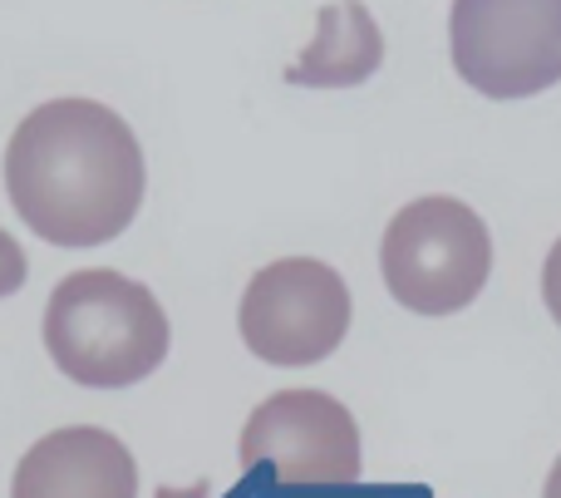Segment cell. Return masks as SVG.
<instances>
[{"mask_svg":"<svg viewBox=\"0 0 561 498\" xmlns=\"http://www.w3.org/2000/svg\"><path fill=\"white\" fill-rule=\"evenodd\" d=\"M148 163L134 128L94 99L30 109L5 144V193L20 223L55 247H104L144 207Z\"/></svg>","mask_w":561,"mask_h":498,"instance_id":"cell-1","label":"cell"},{"mask_svg":"<svg viewBox=\"0 0 561 498\" xmlns=\"http://www.w3.org/2000/svg\"><path fill=\"white\" fill-rule=\"evenodd\" d=\"M168 316L144 282L108 267L69 272L45 306V351L75 385L124 391L163 365Z\"/></svg>","mask_w":561,"mask_h":498,"instance_id":"cell-2","label":"cell"},{"mask_svg":"<svg viewBox=\"0 0 561 498\" xmlns=\"http://www.w3.org/2000/svg\"><path fill=\"white\" fill-rule=\"evenodd\" d=\"M379 272L404 312L454 316L478 302L493 272L488 223L458 197H419L399 207L379 242Z\"/></svg>","mask_w":561,"mask_h":498,"instance_id":"cell-3","label":"cell"},{"mask_svg":"<svg viewBox=\"0 0 561 498\" xmlns=\"http://www.w3.org/2000/svg\"><path fill=\"white\" fill-rule=\"evenodd\" d=\"M448 49L488 99H533L561 84V0H454Z\"/></svg>","mask_w":561,"mask_h":498,"instance_id":"cell-4","label":"cell"},{"mask_svg":"<svg viewBox=\"0 0 561 498\" xmlns=\"http://www.w3.org/2000/svg\"><path fill=\"white\" fill-rule=\"evenodd\" d=\"M237 321L256 361L300 371L340 351L350 331V286L330 262L280 257L247 282Z\"/></svg>","mask_w":561,"mask_h":498,"instance_id":"cell-5","label":"cell"},{"mask_svg":"<svg viewBox=\"0 0 561 498\" xmlns=\"http://www.w3.org/2000/svg\"><path fill=\"white\" fill-rule=\"evenodd\" d=\"M242 464L286 489H350L359 484V425L325 391H276L242 430Z\"/></svg>","mask_w":561,"mask_h":498,"instance_id":"cell-6","label":"cell"},{"mask_svg":"<svg viewBox=\"0 0 561 498\" xmlns=\"http://www.w3.org/2000/svg\"><path fill=\"white\" fill-rule=\"evenodd\" d=\"M10 498H138V464L118 434L69 425L30 444Z\"/></svg>","mask_w":561,"mask_h":498,"instance_id":"cell-7","label":"cell"},{"mask_svg":"<svg viewBox=\"0 0 561 498\" xmlns=\"http://www.w3.org/2000/svg\"><path fill=\"white\" fill-rule=\"evenodd\" d=\"M385 65V35L365 0H330L316 15V35L286 69L300 89H355Z\"/></svg>","mask_w":561,"mask_h":498,"instance_id":"cell-8","label":"cell"},{"mask_svg":"<svg viewBox=\"0 0 561 498\" xmlns=\"http://www.w3.org/2000/svg\"><path fill=\"white\" fill-rule=\"evenodd\" d=\"M25 276H30L25 252H20V242L0 227V296H15L20 286H25Z\"/></svg>","mask_w":561,"mask_h":498,"instance_id":"cell-9","label":"cell"},{"mask_svg":"<svg viewBox=\"0 0 561 498\" xmlns=\"http://www.w3.org/2000/svg\"><path fill=\"white\" fill-rule=\"evenodd\" d=\"M542 302H547V312H552V321L561 326V237L542 262Z\"/></svg>","mask_w":561,"mask_h":498,"instance_id":"cell-10","label":"cell"},{"mask_svg":"<svg viewBox=\"0 0 561 498\" xmlns=\"http://www.w3.org/2000/svg\"><path fill=\"white\" fill-rule=\"evenodd\" d=\"M207 494H213V484H193V489H158V498H207Z\"/></svg>","mask_w":561,"mask_h":498,"instance_id":"cell-11","label":"cell"},{"mask_svg":"<svg viewBox=\"0 0 561 498\" xmlns=\"http://www.w3.org/2000/svg\"><path fill=\"white\" fill-rule=\"evenodd\" d=\"M542 498H561V460L552 464V474H547V489H542Z\"/></svg>","mask_w":561,"mask_h":498,"instance_id":"cell-12","label":"cell"}]
</instances>
